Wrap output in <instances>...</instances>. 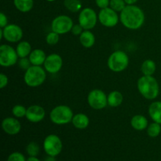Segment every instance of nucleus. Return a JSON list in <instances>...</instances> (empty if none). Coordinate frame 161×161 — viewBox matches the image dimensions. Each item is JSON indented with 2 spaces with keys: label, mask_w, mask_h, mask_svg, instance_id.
<instances>
[{
  "label": "nucleus",
  "mask_w": 161,
  "mask_h": 161,
  "mask_svg": "<svg viewBox=\"0 0 161 161\" xmlns=\"http://www.w3.org/2000/svg\"><path fill=\"white\" fill-rule=\"evenodd\" d=\"M14 6L22 13L29 12L33 7V0H14Z\"/></svg>",
  "instance_id": "nucleus-24"
},
{
  "label": "nucleus",
  "mask_w": 161,
  "mask_h": 161,
  "mask_svg": "<svg viewBox=\"0 0 161 161\" xmlns=\"http://www.w3.org/2000/svg\"><path fill=\"white\" fill-rule=\"evenodd\" d=\"M149 114L151 119L161 124V102H153L149 107Z\"/></svg>",
  "instance_id": "nucleus-17"
},
{
  "label": "nucleus",
  "mask_w": 161,
  "mask_h": 161,
  "mask_svg": "<svg viewBox=\"0 0 161 161\" xmlns=\"http://www.w3.org/2000/svg\"><path fill=\"white\" fill-rule=\"evenodd\" d=\"M26 161H41V160H39L36 157H29L28 159H27Z\"/></svg>",
  "instance_id": "nucleus-38"
},
{
  "label": "nucleus",
  "mask_w": 161,
  "mask_h": 161,
  "mask_svg": "<svg viewBox=\"0 0 161 161\" xmlns=\"http://www.w3.org/2000/svg\"><path fill=\"white\" fill-rule=\"evenodd\" d=\"M18 64H19V67L25 71L28 70V69L31 66V61H30L29 58H20L18 61Z\"/></svg>",
  "instance_id": "nucleus-32"
},
{
  "label": "nucleus",
  "mask_w": 161,
  "mask_h": 161,
  "mask_svg": "<svg viewBox=\"0 0 161 161\" xmlns=\"http://www.w3.org/2000/svg\"><path fill=\"white\" fill-rule=\"evenodd\" d=\"M148 119L142 115H135L130 120V125L135 130H143L148 127Z\"/></svg>",
  "instance_id": "nucleus-18"
},
{
  "label": "nucleus",
  "mask_w": 161,
  "mask_h": 161,
  "mask_svg": "<svg viewBox=\"0 0 161 161\" xmlns=\"http://www.w3.org/2000/svg\"><path fill=\"white\" fill-rule=\"evenodd\" d=\"M156 69H157L156 63L151 59H148L143 61L141 67L142 72L144 75H153L155 73Z\"/></svg>",
  "instance_id": "nucleus-23"
},
{
  "label": "nucleus",
  "mask_w": 161,
  "mask_h": 161,
  "mask_svg": "<svg viewBox=\"0 0 161 161\" xmlns=\"http://www.w3.org/2000/svg\"><path fill=\"white\" fill-rule=\"evenodd\" d=\"M30 61H31L32 65H38L40 66L44 64L46 61V56L45 52L41 49H35L31 52L30 55L28 56Z\"/></svg>",
  "instance_id": "nucleus-16"
},
{
  "label": "nucleus",
  "mask_w": 161,
  "mask_h": 161,
  "mask_svg": "<svg viewBox=\"0 0 161 161\" xmlns=\"http://www.w3.org/2000/svg\"><path fill=\"white\" fill-rule=\"evenodd\" d=\"M87 102L94 109H102L105 108L108 104V97L102 90H93L88 94Z\"/></svg>",
  "instance_id": "nucleus-9"
},
{
  "label": "nucleus",
  "mask_w": 161,
  "mask_h": 161,
  "mask_svg": "<svg viewBox=\"0 0 161 161\" xmlns=\"http://www.w3.org/2000/svg\"><path fill=\"white\" fill-rule=\"evenodd\" d=\"M83 27L80 25V24H76V25H74L73 27L72 28V33L75 36H80L81 33L83 32Z\"/></svg>",
  "instance_id": "nucleus-33"
},
{
  "label": "nucleus",
  "mask_w": 161,
  "mask_h": 161,
  "mask_svg": "<svg viewBox=\"0 0 161 161\" xmlns=\"http://www.w3.org/2000/svg\"><path fill=\"white\" fill-rule=\"evenodd\" d=\"M46 161H55L54 157H50V156H48V157L46 159Z\"/></svg>",
  "instance_id": "nucleus-39"
},
{
  "label": "nucleus",
  "mask_w": 161,
  "mask_h": 161,
  "mask_svg": "<svg viewBox=\"0 0 161 161\" xmlns=\"http://www.w3.org/2000/svg\"><path fill=\"white\" fill-rule=\"evenodd\" d=\"M12 113L15 117L23 118L26 116L27 108L21 105H17L12 108Z\"/></svg>",
  "instance_id": "nucleus-28"
},
{
  "label": "nucleus",
  "mask_w": 161,
  "mask_h": 161,
  "mask_svg": "<svg viewBox=\"0 0 161 161\" xmlns=\"http://www.w3.org/2000/svg\"><path fill=\"white\" fill-rule=\"evenodd\" d=\"M161 132V124L153 122L149 124L147 127V134L151 138H157Z\"/></svg>",
  "instance_id": "nucleus-26"
},
{
  "label": "nucleus",
  "mask_w": 161,
  "mask_h": 161,
  "mask_svg": "<svg viewBox=\"0 0 161 161\" xmlns=\"http://www.w3.org/2000/svg\"><path fill=\"white\" fill-rule=\"evenodd\" d=\"M17 51L9 45L3 44L0 47V64L3 67H10L17 62Z\"/></svg>",
  "instance_id": "nucleus-7"
},
{
  "label": "nucleus",
  "mask_w": 161,
  "mask_h": 161,
  "mask_svg": "<svg viewBox=\"0 0 161 161\" xmlns=\"http://www.w3.org/2000/svg\"><path fill=\"white\" fill-rule=\"evenodd\" d=\"M46 41L49 45H56L59 41V34L52 31L51 32L48 33L46 38Z\"/></svg>",
  "instance_id": "nucleus-30"
},
{
  "label": "nucleus",
  "mask_w": 161,
  "mask_h": 161,
  "mask_svg": "<svg viewBox=\"0 0 161 161\" xmlns=\"http://www.w3.org/2000/svg\"><path fill=\"white\" fill-rule=\"evenodd\" d=\"M64 6L72 13L78 12L81 9L82 4L80 0H64Z\"/></svg>",
  "instance_id": "nucleus-25"
},
{
  "label": "nucleus",
  "mask_w": 161,
  "mask_h": 161,
  "mask_svg": "<svg viewBox=\"0 0 161 161\" xmlns=\"http://www.w3.org/2000/svg\"><path fill=\"white\" fill-rule=\"evenodd\" d=\"M27 159H25V157L19 152H14L11 153L8 157L7 161H26Z\"/></svg>",
  "instance_id": "nucleus-31"
},
{
  "label": "nucleus",
  "mask_w": 161,
  "mask_h": 161,
  "mask_svg": "<svg viewBox=\"0 0 161 161\" xmlns=\"http://www.w3.org/2000/svg\"><path fill=\"white\" fill-rule=\"evenodd\" d=\"M17 55L20 58H27L30 55L31 50V46L27 41H22L20 42L17 46V49H16Z\"/></svg>",
  "instance_id": "nucleus-21"
},
{
  "label": "nucleus",
  "mask_w": 161,
  "mask_h": 161,
  "mask_svg": "<svg viewBox=\"0 0 161 161\" xmlns=\"http://www.w3.org/2000/svg\"><path fill=\"white\" fill-rule=\"evenodd\" d=\"M124 1L127 5H134L135 3H137L138 0H124Z\"/></svg>",
  "instance_id": "nucleus-37"
},
{
  "label": "nucleus",
  "mask_w": 161,
  "mask_h": 161,
  "mask_svg": "<svg viewBox=\"0 0 161 161\" xmlns=\"http://www.w3.org/2000/svg\"><path fill=\"white\" fill-rule=\"evenodd\" d=\"M45 109L40 105H31L27 108L26 118L31 123H39L45 117Z\"/></svg>",
  "instance_id": "nucleus-14"
},
{
  "label": "nucleus",
  "mask_w": 161,
  "mask_h": 161,
  "mask_svg": "<svg viewBox=\"0 0 161 161\" xmlns=\"http://www.w3.org/2000/svg\"><path fill=\"white\" fill-rule=\"evenodd\" d=\"M96 4L101 9H105L108 7L110 4V0H96Z\"/></svg>",
  "instance_id": "nucleus-34"
},
{
  "label": "nucleus",
  "mask_w": 161,
  "mask_h": 161,
  "mask_svg": "<svg viewBox=\"0 0 161 161\" xmlns=\"http://www.w3.org/2000/svg\"><path fill=\"white\" fill-rule=\"evenodd\" d=\"M44 69L49 73L54 74L59 72L63 65V60L58 53H52L46 58Z\"/></svg>",
  "instance_id": "nucleus-13"
},
{
  "label": "nucleus",
  "mask_w": 161,
  "mask_h": 161,
  "mask_svg": "<svg viewBox=\"0 0 161 161\" xmlns=\"http://www.w3.org/2000/svg\"><path fill=\"white\" fill-rule=\"evenodd\" d=\"M124 97L119 91H114L108 95V105L111 107H118L122 104Z\"/></svg>",
  "instance_id": "nucleus-22"
},
{
  "label": "nucleus",
  "mask_w": 161,
  "mask_h": 161,
  "mask_svg": "<svg viewBox=\"0 0 161 161\" xmlns=\"http://www.w3.org/2000/svg\"><path fill=\"white\" fill-rule=\"evenodd\" d=\"M73 25V21L69 16L60 15L53 20L51 28L53 31H55L59 35H62L72 31Z\"/></svg>",
  "instance_id": "nucleus-8"
},
{
  "label": "nucleus",
  "mask_w": 161,
  "mask_h": 161,
  "mask_svg": "<svg viewBox=\"0 0 161 161\" xmlns=\"http://www.w3.org/2000/svg\"><path fill=\"white\" fill-rule=\"evenodd\" d=\"M8 84V77L4 73L0 74V88L3 89Z\"/></svg>",
  "instance_id": "nucleus-35"
},
{
  "label": "nucleus",
  "mask_w": 161,
  "mask_h": 161,
  "mask_svg": "<svg viewBox=\"0 0 161 161\" xmlns=\"http://www.w3.org/2000/svg\"><path fill=\"white\" fill-rule=\"evenodd\" d=\"M2 127H3L4 132H6L8 135H15L20 131L21 125L18 119H17L16 118L7 117L3 120Z\"/></svg>",
  "instance_id": "nucleus-15"
},
{
  "label": "nucleus",
  "mask_w": 161,
  "mask_h": 161,
  "mask_svg": "<svg viewBox=\"0 0 161 161\" xmlns=\"http://www.w3.org/2000/svg\"><path fill=\"white\" fill-rule=\"evenodd\" d=\"M80 42L85 48H91L95 43L94 35L89 30H85L80 36Z\"/></svg>",
  "instance_id": "nucleus-19"
},
{
  "label": "nucleus",
  "mask_w": 161,
  "mask_h": 161,
  "mask_svg": "<svg viewBox=\"0 0 161 161\" xmlns=\"http://www.w3.org/2000/svg\"><path fill=\"white\" fill-rule=\"evenodd\" d=\"M47 1H49V2H53V1H55V0H47Z\"/></svg>",
  "instance_id": "nucleus-40"
},
{
  "label": "nucleus",
  "mask_w": 161,
  "mask_h": 161,
  "mask_svg": "<svg viewBox=\"0 0 161 161\" xmlns=\"http://www.w3.org/2000/svg\"><path fill=\"white\" fill-rule=\"evenodd\" d=\"M129 64V58L127 53L122 50H116L109 56L108 66L110 70L119 72L125 70Z\"/></svg>",
  "instance_id": "nucleus-5"
},
{
  "label": "nucleus",
  "mask_w": 161,
  "mask_h": 161,
  "mask_svg": "<svg viewBox=\"0 0 161 161\" xmlns=\"http://www.w3.org/2000/svg\"><path fill=\"white\" fill-rule=\"evenodd\" d=\"M3 38L9 42H17L23 37V31L18 25L10 24L3 28Z\"/></svg>",
  "instance_id": "nucleus-12"
},
{
  "label": "nucleus",
  "mask_w": 161,
  "mask_h": 161,
  "mask_svg": "<svg viewBox=\"0 0 161 161\" xmlns=\"http://www.w3.org/2000/svg\"><path fill=\"white\" fill-rule=\"evenodd\" d=\"M73 112L67 105H58L50 113V120L57 125H64L70 123L73 118Z\"/></svg>",
  "instance_id": "nucleus-4"
},
{
  "label": "nucleus",
  "mask_w": 161,
  "mask_h": 161,
  "mask_svg": "<svg viewBox=\"0 0 161 161\" xmlns=\"http://www.w3.org/2000/svg\"><path fill=\"white\" fill-rule=\"evenodd\" d=\"M26 151L29 157H37L39 153V146L35 142H31L27 146Z\"/></svg>",
  "instance_id": "nucleus-27"
},
{
  "label": "nucleus",
  "mask_w": 161,
  "mask_h": 161,
  "mask_svg": "<svg viewBox=\"0 0 161 161\" xmlns=\"http://www.w3.org/2000/svg\"><path fill=\"white\" fill-rule=\"evenodd\" d=\"M43 149L47 155L55 157L59 155L62 151V142L58 135H50L44 139Z\"/></svg>",
  "instance_id": "nucleus-6"
},
{
  "label": "nucleus",
  "mask_w": 161,
  "mask_h": 161,
  "mask_svg": "<svg viewBox=\"0 0 161 161\" xmlns=\"http://www.w3.org/2000/svg\"><path fill=\"white\" fill-rule=\"evenodd\" d=\"M47 78V74L43 68L38 65H31L27 71H25V83L31 87H37L44 83Z\"/></svg>",
  "instance_id": "nucleus-3"
},
{
  "label": "nucleus",
  "mask_w": 161,
  "mask_h": 161,
  "mask_svg": "<svg viewBox=\"0 0 161 161\" xmlns=\"http://www.w3.org/2000/svg\"><path fill=\"white\" fill-rule=\"evenodd\" d=\"M98 20L103 26L113 28L119 23V17L116 11L111 7H107L101 9L98 14Z\"/></svg>",
  "instance_id": "nucleus-11"
},
{
  "label": "nucleus",
  "mask_w": 161,
  "mask_h": 161,
  "mask_svg": "<svg viewBox=\"0 0 161 161\" xmlns=\"http://www.w3.org/2000/svg\"><path fill=\"white\" fill-rule=\"evenodd\" d=\"M119 20L128 29L137 30L145 22V14L141 8L135 5H127L120 12Z\"/></svg>",
  "instance_id": "nucleus-1"
},
{
  "label": "nucleus",
  "mask_w": 161,
  "mask_h": 161,
  "mask_svg": "<svg viewBox=\"0 0 161 161\" xmlns=\"http://www.w3.org/2000/svg\"><path fill=\"white\" fill-rule=\"evenodd\" d=\"M72 122L75 128L83 130V129L86 128L88 127L90 119L86 115L83 114V113H78L73 116Z\"/></svg>",
  "instance_id": "nucleus-20"
},
{
  "label": "nucleus",
  "mask_w": 161,
  "mask_h": 161,
  "mask_svg": "<svg viewBox=\"0 0 161 161\" xmlns=\"http://www.w3.org/2000/svg\"><path fill=\"white\" fill-rule=\"evenodd\" d=\"M109 6L116 12H121L126 7L124 0H110Z\"/></svg>",
  "instance_id": "nucleus-29"
},
{
  "label": "nucleus",
  "mask_w": 161,
  "mask_h": 161,
  "mask_svg": "<svg viewBox=\"0 0 161 161\" xmlns=\"http://www.w3.org/2000/svg\"><path fill=\"white\" fill-rule=\"evenodd\" d=\"M98 17L91 8H84L79 15V24L84 30H91L95 27Z\"/></svg>",
  "instance_id": "nucleus-10"
},
{
  "label": "nucleus",
  "mask_w": 161,
  "mask_h": 161,
  "mask_svg": "<svg viewBox=\"0 0 161 161\" xmlns=\"http://www.w3.org/2000/svg\"><path fill=\"white\" fill-rule=\"evenodd\" d=\"M138 90L140 94L148 100L157 98L160 93V86L153 75H143L138 80Z\"/></svg>",
  "instance_id": "nucleus-2"
},
{
  "label": "nucleus",
  "mask_w": 161,
  "mask_h": 161,
  "mask_svg": "<svg viewBox=\"0 0 161 161\" xmlns=\"http://www.w3.org/2000/svg\"><path fill=\"white\" fill-rule=\"evenodd\" d=\"M8 25L7 17L3 13L0 14V27L1 28H4Z\"/></svg>",
  "instance_id": "nucleus-36"
}]
</instances>
